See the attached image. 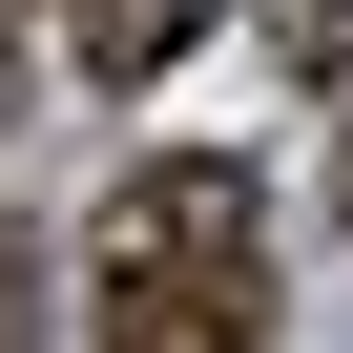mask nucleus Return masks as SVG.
I'll list each match as a JSON object with an SVG mask.
<instances>
[{
  "instance_id": "7ed1b4c3",
  "label": "nucleus",
  "mask_w": 353,
  "mask_h": 353,
  "mask_svg": "<svg viewBox=\"0 0 353 353\" xmlns=\"http://www.w3.org/2000/svg\"><path fill=\"white\" fill-rule=\"evenodd\" d=\"M270 42L291 63H353V0H270Z\"/></svg>"
},
{
  "instance_id": "f257e3e1",
  "label": "nucleus",
  "mask_w": 353,
  "mask_h": 353,
  "mask_svg": "<svg viewBox=\"0 0 353 353\" xmlns=\"http://www.w3.org/2000/svg\"><path fill=\"white\" fill-rule=\"evenodd\" d=\"M270 332V188L229 145H166L83 229V353H250Z\"/></svg>"
},
{
  "instance_id": "20e7f679",
  "label": "nucleus",
  "mask_w": 353,
  "mask_h": 353,
  "mask_svg": "<svg viewBox=\"0 0 353 353\" xmlns=\"http://www.w3.org/2000/svg\"><path fill=\"white\" fill-rule=\"evenodd\" d=\"M0 353H21V229H0Z\"/></svg>"
},
{
  "instance_id": "f03ea898",
  "label": "nucleus",
  "mask_w": 353,
  "mask_h": 353,
  "mask_svg": "<svg viewBox=\"0 0 353 353\" xmlns=\"http://www.w3.org/2000/svg\"><path fill=\"white\" fill-rule=\"evenodd\" d=\"M42 42H63L83 83H166V63L208 42V0H42Z\"/></svg>"
}]
</instances>
